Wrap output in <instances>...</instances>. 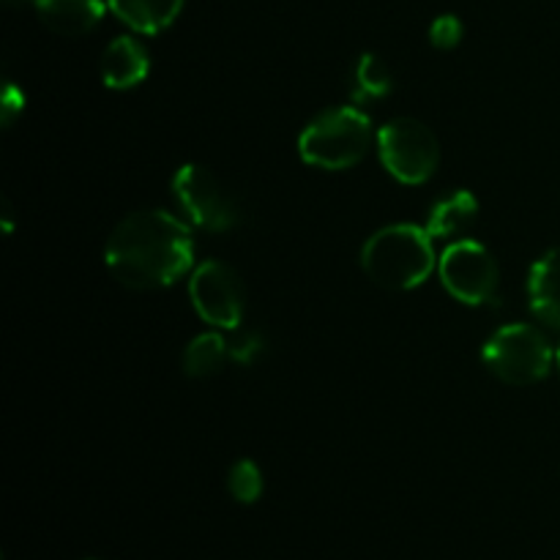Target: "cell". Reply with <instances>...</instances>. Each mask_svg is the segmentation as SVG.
<instances>
[{
  "label": "cell",
  "instance_id": "6da1fadb",
  "mask_svg": "<svg viewBox=\"0 0 560 560\" xmlns=\"http://www.w3.org/2000/svg\"><path fill=\"white\" fill-rule=\"evenodd\" d=\"M104 262L124 288H167L195 266L189 224L162 208L126 213L109 235Z\"/></svg>",
  "mask_w": 560,
  "mask_h": 560
},
{
  "label": "cell",
  "instance_id": "7a4b0ae2",
  "mask_svg": "<svg viewBox=\"0 0 560 560\" xmlns=\"http://www.w3.org/2000/svg\"><path fill=\"white\" fill-rule=\"evenodd\" d=\"M427 228L388 224L370 235L361 249V268L386 290H413L435 271V246Z\"/></svg>",
  "mask_w": 560,
  "mask_h": 560
},
{
  "label": "cell",
  "instance_id": "3957f363",
  "mask_svg": "<svg viewBox=\"0 0 560 560\" xmlns=\"http://www.w3.org/2000/svg\"><path fill=\"white\" fill-rule=\"evenodd\" d=\"M372 120L364 109L331 107L312 118L299 137V156L320 170H350L370 153Z\"/></svg>",
  "mask_w": 560,
  "mask_h": 560
},
{
  "label": "cell",
  "instance_id": "277c9868",
  "mask_svg": "<svg viewBox=\"0 0 560 560\" xmlns=\"http://www.w3.org/2000/svg\"><path fill=\"white\" fill-rule=\"evenodd\" d=\"M481 359L487 370L506 386H534L550 375L556 353L541 328L530 323H512L487 339Z\"/></svg>",
  "mask_w": 560,
  "mask_h": 560
},
{
  "label": "cell",
  "instance_id": "5b68a950",
  "mask_svg": "<svg viewBox=\"0 0 560 560\" xmlns=\"http://www.w3.org/2000/svg\"><path fill=\"white\" fill-rule=\"evenodd\" d=\"M377 153H381L383 167L399 184L408 186L427 184L441 164V142H438L435 131L424 120L408 118V115L381 126Z\"/></svg>",
  "mask_w": 560,
  "mask_h": 560
},
{
  "label": "cell",
  "instance_id": "8992f818",
  "mask_svg": "<svg viewBox=\"0 0 560 560\" xmlns=\"http://www.w3.org/2000/svg\"><path fill=\"white\" fill-rule=\"evenodd\" d=\"M438 273L452 299L468 306H487L498 301L501 268L495 255L481 241L457 238L438 262Z\"/></svg>",
  "mask_w": 560,
  "mask_h": 560
},
{
  "label": "cell",
  "instance_id": "52a82bcc",
  "mask_svg": "<svg viewBox=\"0 0 560 560\" xmlns=\"http://www.w3.org/2000/svg\"><path fill=\"white\" fill-rule=\"evenodd\" d=\"M173 197L191 228L206 233H228L241 222V208L235 197L224 189L222 180L206 164H184L173 175Z\"/></svg>",
  "mask_w": 560,
  "mask_h": 560
},
{
  "label": "cell",
  "instance_id": "ba28073f",
  "mask_svg": "<svg viewBox=\"0 0 560 560\" xmlns=\"http://www.w3.org/2000/svg\"><path fill=\"white\" fill-rule=\"evenodd\" d=\"M189 299L197 315L219 331H235L244 323L246 284L228 262H200L189 277Z\"/></svg>",
  "mask_w": 560,
  "mask_h": 560
},
{
  "label": "cell",
  "instance_id": "9c48e42d",
  "mask_svg": "<svg viewBox=\"0 0 560 560\" xmlns=\"http://www.w3.org/2000/svg\"><path fill=\"white\" fill-rule=\"evenodd\" d=\"M102 82L113 91H129L140 85L151 71V55L137 38L118 36L104 47L102 60H98Z\"/></svg>",
  "mask_w": 560,
  "mask_h": 560
},
{
  "label": "cell",
  "instance_id": "30bf717a",
  "mask_svg": "<svg viewBox=\"0 0 560 560\" xmlns=\"http://www.w3.org/2000/svg\"><path fill=\"white\" fill-rule=\"evenodd\" d=\"M528 301L536 320L560 331V244L547 249L530 266Z\"/></svg>",
  "mask_w": 560,
  "mask_h": 560
},
{
  "label": "cell",
  "instance_id": "8fae6325",
  "mask_svg": "<svg viewBox=\"0 0 560 560\" xmlns=\"http://www.w3.org/2000/svg\"><path fill=\"white\" fill-rule=\"evenodd\" d=\"M36 14L58 36H85L109 9L107 0H36Z\"/></svg>",
  "mask_w": 560,
  "mask_h": 560
},
{
  "label": "cell",
  "instance_id": "7c38bea8",
  "mask_svg": "<svg viewBox=\"0 0 560 560\" xmlns=\"http://www.w3.org/2000/svg\"><path fill=\"white\" fill-rule=\"evenodd\" d=\"M479 219V200L474 191L454 189L452 195L441 197L432 206L430 219H427V233L432 238H463Z\"/></svg>",
  "mask_w": 560,
  "mask_h": 560
},
{
  "label": "cell",
  "instance_id": "4fadbf2b",
  "mask_svg": "<svg viewBox=\"0 0 560 560\" xmlns=\"http://www.w3.org/2000/svg\"><path fill=\"white\" fill-rule=\"evenodd\" d=\"M109 11L142 36H156L178 20L184 0H107Z\"/></svg>",
  "mask_w": 560,
  "mask_h": 560
},
{
  "label": "cell",
  "instance_id": "5bb4252c",
  "mask_svg": "<svg viewBox=\"0 0 560 560\" xmlns=\"http://www.w3.org/2000/svg\"><path fill=\"white\" fill-rule=\"evenodd\" d=\"M230 359V339L219 331H206L191 339L184 350V372L189 377H211L222 370Z\"/></svg>",
  "mask_w": 560,
  "mask_h": 560
},
{
  "label": "cell",
  "instance_id": "9a60e30c",
  "mask_svg": "<svg viewBox=\"0 0 560 560\" xmlns=\"http://www.w3.org/2000/svg\"><path fill=\"white\" fill-rule=\"evenodd\" d=\"M394 91V74L392 66L375 52H364L353 66L350 74V96L355 104L372 102V98H383Z\"/></svg>",
  "mask_w": 560,
  "mask_h": 560
},
{
  "label": "cell",
  "instance_id": "2e32d148",
  "mask_svg": "<svg viewBox=\"0 0 560 560\" xmlns=\"http://www.w3.org/2000/svg\"><path fill=\"white\" fill-rule=\"evenodd\" d=\"M262 487H266L262 485V470L252 459H238L230 468L228 490L238 503H255L262 495Z\"/></svg>",
  "mask_w": 560,
  "mask_h": 560
},
{
  "label": "cell",
  "instance_id": "e0dca14e",
  "mask_svg": "<svg viewBox=\"0 0 560 560\" xmlns=\"http://www.w3.org/2000/svg\"><path fill=\"white\" fill-rule=\"evenodd\" d=\"M266 350V339L257 331H244V328H235L233 337H230V359L235 364H255L260 359V353Z\"/></svg>",
  "mask_w": 560,
  "mask_h": 560
},
{
  "label": "cell",
  "instance_id": "ac0fdd59",
  "mask_svg": "<svg viewBox=\"0 0 560 560\" xmlns=\"http://www.w3.org/2000/svg\"><path fill=\"white\" fill-rule=\"evenodd\" d=\"M465 36L463 20L454 14H441L430 25V44L438 49H454Z\"/></svg>",
  "mask_w": 560,
  "mask_h": 560
},
{
  "label": "cell",
  "instance_id": "d6986e66",
  "mask_svg": "<svg viewBox=\"0 0 560 560\" xmlns=\"http://www.w3.org/2000/svg\"><path fill=\"white\" fill-rule=\"evenodd\" d=\"M25 109V93L16 88V82H5L3 88V96H0V120H3V129H11L16 118L22 115Z\"/></svg>",
  "mask_w": 560,
  "mask_h": 560
},
{
  "label": "cell",
  "instance_id": "ffe728a7",
  "mask_svg": "<svg viewBox=\"0 0 560 560\" xmlns=\"http://www.w3.org/2000/svg\"><path fill=\"white\" fill-rule=\"evenodd\" d=\"M3 233L11 235V206H9V200H3Z\"/></svg>",
  "mask_w": 560,
  "mask_h": 560
},
{
  "label": "cell",
  "instance_id": "44dd1931",
  "mask_svg": "<svg viewBox=\"0 0 560 560\" xmlns=\"http://www.w3.org/2000/svg\"><path fill=\"white\" fill-rule=\"evenodd\" d=\"M9 5H25V3H36V0H5Z\"/></svg>",
  "mask_w": 560,
  "mask_h": 560
},
{
  "label": "cell",
  "instance_id": "7402d4cb",
  "mask_svg": "<svg viewBox=\"0 0 560 560\" xmlns=\"http://www.w3.org/2000/svg\"><path fill=\"white\" fill-rule=\"evenodd\" d=\"M556 361H558V370H560V348H558V353H556Z\"/></svg>",
  "mask_w": 560,
  "mask_h": 560
}]
</instances>
